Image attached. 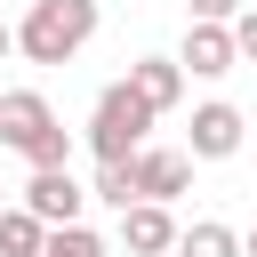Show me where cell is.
Listing matches in <instances>:
<instances>
[{"instance_id": "6", "label": "cell", "mask_w": 257, "mask_h": 257, "mask_svg": "<svg viewBox=\"0 0 257 257\" xmlns=\"http://www.w3.org/2000/svg\"><path fill=\"white\" fill-rule=\"evenodd\" d=\"M120 88H128V96H137V104H145L153 120L185 104V72H177V56H137V64L120 72Z\"/></svg>"}, {"instance_id": "16", "label": "cell", "mask_w": 257, "mask_h": 257, "mask_svg": "<svg viewBox=\"0 0 257 257\" xmlns=\"http://www.w3.org/2000/svg\"><path fill=\"white\" fill-rule=\"evenodd\" d=\"M225 32H233V56H241V64H257V8H241Z\"/></svg>"}, {"instance_id": "2", "label": "cell", "mask_w": 257, "mask_h": 257, "mask_svg": "<svg viewBox=\"0 0 257 257\" xmlns=\"http://www.w3.org/2000/svg\"><path fill=\"white\" fill-rule=\"evenodd\" d=\"M145 128H153V112L112 80V88L88 104V153H96V169H104V161H128V153L145 145Z\"/></svg>"}, {"instance_id": "5", "label": "cell", "mask_w": 257, "mask_h": 257, "mask_svg": "<svg viewBox=\"0 0 257 257\" xmlns=\"http://www.w3.org/2000/svg\"><path fill=\"white\" fill-rule=\"evenodd\" d=\"M32 225H80V209H88V185L72 177V169H32V185H24V201H16Z\"/></svg>"}, {"instance_id": "13", "label": "cell", "mask_w": 257, "mask_h": 257, "mask_svg": "<svg viewBox=\"0 0 257 257\" xmlns=\"http://www.w3.org/2000/svg\"><path fill=\"white\" fill-rule=\"evenodd\" d=\"M88 201H104V209H137V185H128V161H104V169H96V185H88Z\"/></svg>"}, {"instance_id": "19", "label": "cell", "mask_w": 257, "mask_h": 257, "mask_svg": "<svg viewBox=\"0 0 257 257\" xmlns=\"http://www.w3.org/2000/svg\"><path fill=\"white\" fill-rule=\"evenodd\" d=\"M0 209H8V185H0Z\"/></svg>"}, {"instance_id": "3", "label": "cell", "mask_w": 257, "mask_h": 257, "mask_svg": "<svg viewBox=\"0 0 257 257\" xmlns=\"http://www.w3.org/2000/svg\"><path fill=\"white\" fill-rule=\"evenodd\" d=\"M241 137H249V120H241V104H225V96H209V104H193V128H185V161H233L241 153Z\"/></svg>"}, {"instance_id": "11", "label": "cell", "mask_w": 257, "mask_h": 257, "mask_svg": "<svg viewBox=\"0 0 257 257\" xmlns=\"http://www.w3.org/2000/svg\"><path fill=\"white\" fill-rule=\"evenodd\" d=\"M40 241H48V225H32L16 201L0 209V257H40Z\"/></svg>"}, {"instance_id": "17", "label": "cell", "mask_w": 257, "mask_h": 257, "mask_svg": "<svg viewBox=\"0 0 257 257\" xmlns=\"http://www.w3.org/2000/svg\"><path fill=\"white\" fill-rule=\"evenodd\" d=\"M8 56H16V32H8V24H0V64H8Z\"/></svg>"}, {"instance_id": "9", "label": "cell", "mask_w": 257, "mask_h": 257, "mask_svg": "<svg viewBox=\"0 0 257 257\" xmlns=\"http://www.w3.org/2000/svg\"><path fill=\"white\" fill-rule=\"evenodd\" d=\"M48 120H56V112H48L40 88H0V145H8V153H24Z\"/></svg>"}, {"instance_id": "18", "label": "cell", "mask_w": 257, "mask_h": 257, "mask_svg": "<svg viewBox=\"0 0 257 257\" xmlns=\"http://www.w3.org/2000/svg\"><path fill=\"white\" fill-rule=\"evenodd\" d=\"M241 257H257V225H249V233H241Z\"/></svg>"}, {"instance_id": "8", "label": "cell", "mask_w": 257, "mask_h": 257, "mask_svg": "<svg viewBox=\"0 0 257 257\" xmlns=\"http://www.w3.org/2000/svg\"><path fill=\"white\" fill-rule=\"evenodd\" d=\"M120 249H128V257H169V249H177V217L153 209V201L120 209Z\"/></svg>"}, {"instance_id": "1", "label": "cell", "mask_w": 257, "mask_h": 257, "mask_svg": "<svg viewBox=\"0 0 257 257\" xmlns=\"http://www.w3.org/2000/svg\"><path fill=\"white\" fill-rule=\"evenodd\" d=\"M16 32V56L24 64H72L88 40H96V0H32Z\"/></svg>"}, {"instance_id": "14", "label": "cell", "mask_w": 257, "mask_h": 257, "mask_svg": "<svg viewBox=\"0 0 257 257\" xmlns=\"http://www.w3.org/2000/svg\"><path fill=\"white\" fill-rule=\"evenodd\" d=\"M40 257H104V241H96L88 225H56V233L40 241Z\"/></svg>"}, {"instance_id": "12", "label": "cell", "mask_w": 257, "mask_h": 257, "mask_svg": "<svg viewBox=\"0 0 257 257\" xmlns=\"http://www.w3.org/2000/svg\"><path fill=\"white\" fill-rule=\"evenodd\" d=\"M24 161H32V169H72V128H64V120H48V128L24 145Z\"/></svg>"}, {"instance_id": "15", "label": "cell", "mask_w": 257, "mask_h": 257, "mask_svg": "<svg viewBox=\"0 0 257 257\" xmlns=\"http://www.w3.org/2000/svg\"><path fill=\"white\" fill-rule=\"evenodd\" d=\"M249 0H185V24H233Z\"/></svg>"}, {"instance_id": "10", "label": "cell", "mask_w": 257, "mask_h": 257, "mask_svg": "<svg viewBox=\"0 0 257 257\" xmlns=\"http://www.w3.org/2000/svg\"><path fill=\"white\" fill-rule=\"evenodd\" d=\"M177 257H241V233L201 217V225H177Z\"/></svg>"}, {"instance_id": "4", "label": "cell", "mask_w": 257, "mask_h": 257, "mask_svg": "<svg viewBox=\"0 0 257 257\" xmlns=\"http://www.w3.org/2000/svg\"><path fill=\"white\" fill-rule=\"evenodd\" d=\"M128 185H137V201L169 209L177 193H193V161H185L177 145H137V153H128Z\"/></svg>"}, {"instance_id": "7", "label": "cell", "mask_w": 257, "mask_h": 257, "mask_svg": "<svg viewBox=\"0 0 257 257\" xmlns=\"http://www.w3.org/2000/svg\"><path fill=\"white\" fill-rule=\"evenodd\" d=\"M241 56H233V32L225 24H185V48H177V72L185 80H225Z\"/></svg>"}]
</instances>
